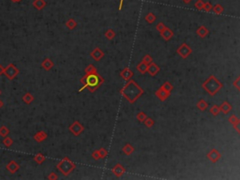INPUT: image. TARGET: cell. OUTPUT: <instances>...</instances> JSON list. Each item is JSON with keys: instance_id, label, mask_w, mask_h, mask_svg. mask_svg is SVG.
I'll return each mask as SVG.
<instances>
[{"instance_id": "1", "label": "cell", "mask_w": 240, "mask_h": 180, "mask_svg": "<svg viewBox=\"0 0 240 180\" xmlns=\"http://www.w3.org/2000/svg\"><path fill=\"white\" fill-rule=\"evenodd\" d=\"M120 94H121V96L124 97L130 103L132 104L143 95L144 90L136 84L135 81L131 79L128 81V83L121 89H120Z\"/></svg>"}, {"instance_id": "2", "label": "cell", "mask_w": 240, "mask_h": 180, "mask_svg": "<svg viewBox=\"0 0 240 180\" xmlns=\"http://www.w3.org/2000/svg\"><path fill=\"white\" fill-rule=\"evenodd\" d=\"M80 82L82 84V87L79 89V92H82L84 89H88L89 92L94 93L104 83V79L96 72L92 74H84L80 79Z\"/></svg>"}, {"instance_id": "3", "label": "cell", "mask_w": 240, "mask_h": 180, "mask_svg": "<svg viewBox=\"0 0 240 180\" xmlns=\"http://www.w3.org/2000/svg\"><path fill=\"white\" fill-rule=\"evenodd\" d=\"M222 84L214 75H210L207 81L202 84V87L207 91L210 96H215L216 94L222 88Z\"/></svg>"}, {"instance_id": "4", "label": "cell", "mask_w": 240, "mask_h": 180, "mask_svg": "<svg viewBox=\"0 0 240 180\" xmlns=\"http://www.w3.org/2000/svg\"><path fill=\"white\" fill-rule=\"evenodd\" d=\"M76 165L73 161H71L68 158H64L60 160V162L57 164L56 168L64 176H67L70 175L72 171L75 169Z\"/></svg>"}, {"instance_id": "5", "label": "cell", "mask_w": 240, "mask_h": 180, "mask_svg": "<svg viewBox=\"0 0 240 180\" xmlns=\"http://www.w3.org/2000/svg\"><path fill=\"white\" fill-rule=\"evenodd\" d=\"M19 73H20L19 68L12 63L8 64L6 68H4V73L3 74L7 77L8 80H11V81L13 80Z\"/></svg>"}, {"instance_id": "6", "label": "cell", "mask_w": 240, "mask_h": 180, "mask_svg": "<svg viewBox=\"0 0 240 180\" xmlns=\"http://www.w3.org/2000/svg\"><path fill=\"white\" fill-rule=\"evenodd\" d=\"M176 53L180 55V57H182L183 59H186L192 53V49L184 42V43H182L176 49Z\"/></svg>"}, {"instance_id": "7", "label": "cell", "mask_w": 240, "mask_h": 180, "mask_svg": "<svg viewBox=\"0 0 240 180\" xmlns=\"http://www.w3.org/2000/svg\"><path fill=\"white\" fill-rule=\"evenodd\" d=\"M68 130H70V131L73 134V135H75V136H79L83 131H84V126L79 122V121H74L71 126H70V128H68Z\"/></svg>"}, {"instance_id": "8", "label": "cell", "mask_w": 240, "mask_h": 180, "mask_svg": "<svg viewBox=\"0 0 240 180\" xmlns=\"http://www.w3.org/2000/svg\"><path fill=\"white\" fill-rule=\"evenodd\" d=\"M207 159L212 162V163H216L219 160V159L221 158V154L217 150V149H211L207 154Z\"/></svg>"}, {"instance_id": "9", "label": "cell", "mask_w": 240, "mask_h": 180, "mask_svg": "<svg viewBox=\"0 0 240 180\" xmlns=\"http://www.w3.org/2000/svg\"><path fill=\"white\" fill-rule=\"evenodd\" d=\"M171 95V92H168L164 90L162 87H159L157 91H155V96L160 100V101H165Z\"/></svg>"}, {"instance_id": "10", "label": "cell", "mask_w": 240, "mask_h": 180, "mask_svg": "<svg viewBox=\"0 0 240 180\" xmlns=\"http://www.w3.org/2000/svg\"><path fill=\"white\" fill-rule=\"evenodd\" d=\"M125 172H126V170H125L124 166L122 164H120V163H116L112 168V173L116 177H121L125 174Z\"/></svg>"}, {"instance_id": "11", "label": "cell", "mask_w": 240, "mask_h": 180, "mask_svg": "<svg viewBox=\"0 0 240 180\" xmlns=\"http://www.w3.org/2000/svg\"><path fill=\"white\" fill-rule=\"evenodd\" d=\"M90 56L95 60V61H99V60L104 56V53L100 48L96 47L92 52L90 53Z\"/></svg>"}, {"instance_id": "12", "label": "cell", "mask_w": 240, "mask_h": 180, "mask_svg": "<svg viewBox=\"0 0 240 180\" xmlns=\"http://www.w3.org/2000/svg\"><path fill=\"white\" fill-rule=\"evenodd\" d=\"M132 76H133V71L130 68H124L123 70L120 71V77L127 82L128 80H131L132 78Z\"/></svg>"}, {"instance_id": "13", "label": "cell", "mask_w": 240, "mask_h": 180, "mask_svg": "<svg viewBox=\"0 0 240 180\" xmlns=\"http://www.w3.org/2000/svg\"><path fill=\"white\" fill-rule=\"evenodd\" d=\"M159 35L165 41H168V40H170L171 39L174 37V31L166 27L164 30H162L161 32H159Z\"/></svg>"}, {"instance_id": "14", "label": "cell", "mask_w": 240, "mask_h": 180, "mask_svg": "<svg viewBox=\"0 0 240 180\" xmlns=\"http://www.w3.org/2000/svg\"><path fill=\"white\" fill-rule=\"evenodd\" d=\"M19 168H20L19 164L17 163L15 160H11L6 166V169L8 170V172H10L11 174H15L17 171L19 170Z\"/></svg>"}, {"instance_id": "15", "label": "cell", "mask_w": 240, "mask_h": 180, "mask_svg": "<svg viewBox=\"0 0 240 180\" xmlns=\"http://www.w3.org/2000/svg\"><path fill=\"white\" fill-rule=\"evenodd\" d=\"M159 71V67L156 64V63H150L147 67V72L149 73L150 76L154 77V76H156Z\"/></svg>"}, {"instance_id": "16", "label": "cell", "mask_w": 240, "mask_h": 180, "mask_svg": "<svg viewBox=\"0 0 240 180\" xmlns=\"http://www.w3.org/2000/svg\"><path fill=\"white\" fill-rule=\"evenodd\" d=\"M208 33H209V30L207 27H205L204 24L200 25V27L197 28V30H196L197 36L200 37L201 39H204L205 37L208 35Z\"/></svg>"}, {"instance_id": "17", "label": "cell", "mask_w": 240, "mask_h": 180, "mask_svg": "<svg viewBox=\"0 0 240 180\" xmlns=\"http://www.w3.org/2000/svg\"><path fill=\"white\" fill-rule=\"evenodd\" d=\"M219 107L220 112H221L222 114H224V115H227V114L230 112V111H232V109H233L232 105H231L227 100H224V101L221 103V105L219 106Z\"/></svg>"}, {"instance_id": "18", "label": "cell", "mask_w": 240, "mask_h": 180, "mask_svg": "<svg viewBox=\"0 0 240 180\" xmlns=\"http://www.w3.org/2000/svg\"><path fill=\"white\" fill-rule=\"evenodd\" d=\"M47 133L45 132V131H38L35 135H34V140H35L37 143H42L43 142L44 140H46V138H47Z\"/></svg>"}, {"instance_id": "19", "label": "cell", "mask_w": 240, "mask_h": 180, "mask_svg": "<svg viewBox=\"0 0 240 180\" xmlns=\"http://www.w3.org/2000/svg\"><path fill=\"white\" fill-rule=\"evenodd\" d=\"M53 67H54V62L50 58H45L43 61L41 62V68L46 71H51L53 68Z\"/></svg>"}, {"instance_id": "20", "label": "cell", "mask_w": 240, "mask_h": 180, "mask_svg": "<svg viewBox=\"0 0 240 180\" xmlns=\"http://www.w3.org/2000/svg\"><path fill=\"white\" fill-rule=\"evenodd\" d=\"M32 5L36 10L41 11V10H43L44 7L46 6V2H45V0H34Z\"/></svg>"}, {"instance_id": "21", "label": "cell", "mask_w": 240, "mask_h": 180, "mask_svg": "<svg viewBox=\"0 0 240 180\" xmlns=\"http://www.w3.org/2000/svg\"><path fill=\"white\" fill-rule=\"evenodd\" d=\"M147 67L148 65L147 63H144V61H141L139 64H137L136 66V70L138 72H140L141 74H144L147 72Z\"/></svg>"}, {"instance_id": "22", "label": "cell", "mask_w": 240, "mask_h": 180, "mask_svg": "<svg viewBox=\"0 0 240 180\" xmlns=\"http://www.w3.org/2000/svg\"><path fill=\"white\" fill-rule=\"evenodd\" d=\"M122 152L125 154L126 156H131V154L134 152V147L131 144H126L122 147Z\"/></svg>"}, {"instance_id": "23", "label": "cell", "mask_w": 240, "mask_h": 180, "mask_svg": "<svg viewBox=\"0 0 240 180\" xmlns=\"http://www.w3.org/2000/svg\"><path fill=\"white\" fill-rule=\"evenodd\" d=\"M22 99H23V101L24 102L25 104H30L31 102H33L34 99H35V98H34V96L32 95V94H30L28 92L25 93Z\"/></svg>"}, {"instance_id": "24", "label": "cell", "mask_w": 240, "mask_h": 180, "mask_svg": "<svg viewBox=\"0 0 240 180\" xmlns=\"http://www.w3.org/2000/svg\"><path fill=\"white\" fill-rule=\"evenodd\" d=\"M196 106H197V108H198L200 111H202V112H204V111H205L207 109V107H208V103L207 101H205L204 99H201L198 102H197V104H196Z\"/></svg>"}, {"instance_id": "25", "label": "cell", "mask_w": 240, "mask_h": 180, "mask_svg": "<svg viewBox=\"0 0 240 180\" xmlns=\"http://www.w3.org/2000/svg\"><path fill=\"white\" fill-rule=\"evenodd\" d=\"M66 27L70 29V30H73L76 27H77V22L74 20V19H72V18H71V19H68L67 22H66Z\"/></svg>"}, {"instance_id": "26", "label": "cell", "mask_w": 240, "mask_h": 180, "mask_svg": "<svg viewBox=\"0 0 240 180\" xmlns=\"http://www.w3.org/2000/svg\"><path fill=\"white\" fill-rule=\"evenodd\" d=\"M144 20L147 21V23H148V24H153L154 22L156 21V16H155V14L152 13V12H148L147 15H145Z\"/></svg>"}, {"instance_id": "27", "label": "cell", "mask_w": 240, "mask_h": 180, "mask_svg": "<svg viewBox=\"0 0 240 180\" xmlns=\"http://www.w3.org/2000/svg\"><path fill=\"white\" fill-rule=\"evenodd\" d=\"M84 72H85V74H92V73H96L98 71H97V68L95 66L92 65V64H89L87 68H84Z\"/></svg>"}, {"instance_id": "28", "label": "cell", "mask_w": 240, "mask_h": 180, "mask_svg": "<svg viewBox=\"0 0 240 180\" xmlns=\"http://www.w3.org/2000/svg\"><path fill=\"white\" fill-rule=\"evenodd\" d=\"M209 112L210 114L213 115V116H217L219 115V114L220 113V110H219V107L218 105H215L214 104L213 106H211V108L209 109Z\"/></svg>"}, {"instance_id": "29", "label": "cell", "mask_w": 240, "mask_h": 180, "mask_svg": "<svg viewBox=\"0 0 240 180\" xmlns=\"http://www.w3.org/2000/svg\"><path fill=\"white\" fill-rule=\"evenodd\" d=\"M34 160H35L38 164H41L42 162L45 160V156L42 155L41 153H38L37 155H35V157H34Z\"/></svg>"}, {"instance_id": "30", "label": "cell", "mask_w": 240, "mask_h": 180, "mask_svg": "<svg viewBox=\"0 0 240 180\" xmlns=\"http://www.w3.org/2000/svg\"><path fill=\"white\" fill-rule=\"evenodd\" d=\"M2 143H3V144L5 145L6 147H11L12 145V144H13V140L11 138L10 136H6V137H4Z\"/></svg>"}, {"instance_id": "31", "label": "cell", "mask_w": 240, "mask_h": 180, "mask_svg": "<svg viewBox=\"0 0 240 180\" xmlns=\"http://www.w3.org/2000/svg\"><path fill=\"white\" fill-rule=\"evenodd\" d=\"M104 36H105V38H106L107 39L111 40V39H113L115 37V31H114L113 29H108V30L105 31Z\"/></svg>"}, {"instance_id": "32", "label": "cell", "mask_w": 240, "mask_h": 180, "mask_svg": "<svg viewBox=\"0 0 240 180\" xmlns=\"http://www.w3.org/2000/svg\"><path fill=\"white\" fill-rule=\"evenodd\" d=\"M212 11H214V13H216V14H221L222 12H223V7L219 4H217L212 8Z\"/></svg>"}, {"instance_id": "33", "label": "cell", "mask_w": 240, "mask_h": 180, "mask_svg": "<svg viewBox=\"0 0 240 180\" xmlns=\"http://www.w3.org/2000/svg\"><path fill=\"white\" fill-rule=\"evenodd\" d=\"M147 114H144V112H139L138 114L136 115V119L141 123H144V121L147 119Z\"/></svg>"}, {"instance_id": "34", "label": "cell", "mask_w": 240, "mask_h": 180, "mask_svg": "<svg viewBox=\"0 0 240 180\" xmlns=\"http://www.w3.org/2000/svg\"><path fill=\"white\" fill-rule=\"evenodd\" d=\"M8 133H10V130H8L6 126H1V127H0V136L4 138V137L8 135Z\"/></svg>"}, {"instance_id": "35", "label": "cell", "mask_w": 240, "mask_h": 180, "mask_svg": "<svg viewBox=\"0 0 240 180\" xmlns=\"http://www.w3.org/2000/svg\"><path fill=\"white\" fill-rule=\"evenodd\" d=\"M144 126L147 127V128H151L154 126V124H155V122H154V120H153L152 118H150V117H147V119H145L144 121Z\"/></svg>"}, {"instance_id": "36", "label": "cell", "mask_w": 240, "mask_h": 180, "mask_svg": "<svg viewBox=\"0 0 240 180\" xmlns=\"http://www.w3.org/2000/svg\"><path fill=\"white\" fill-rule=\"evenodd\" d=\"M160 87H162L164 90H166V91H168V92H171V91H172V90L174 89L173 84H171V83H169V82H165L163 84L161 85Z\"/></svg>"}, {"instance_id": "37", "label": "cell", "mask_w": 240, "mask_h": 180, "mask_svg": "<svg viewBox=\"0 0 240 180\" xmlns=\"http://www.w3.org/2000/svg\"><path fill=\"white\" fill-rule=\"evenodd\" d=\"M212 8H213V6L211 5V3L210 2H207V3L204 4L203 11H204L205 12H209V11H212Z\"/></svg>"}, {"instance_id": "38", "label": "cell", "mask_w": 240, "mask_h": 180, "mask_svg": "<svg viewBox=\"0 0 240 180\" xmlns=\"http://www.w3.org/2000/svg\"><path fill=\"white\" fill-rule=\"evenodd\" d=\"M204 4V3L203 2V0H197V1L195 2V4H194V7H195L198 11H203Z\"/></svg>"}, {"instance_id": "39", "label": "cell", "mask_w": 240, "mask_h": 180, "mask_svg": "<svg viewBox=\"0 0 240 180\" xmlns=\"http://www.w3.org/2000/svg\"><path fill=\"white\" fill-rule=\"evenodd\" d=\"M142 61H144V63H147V65H149L150 63H152V62H153V59H152V57H151V55H145L143 57Z\"/></svg>"}, {"instance_id": "40", "label": "cell", "mask_w": 240, "mask_h": 180, "mask_svg": "<svg viewBox=\"0 0 240 180\" xmlns=\"http://www.w3.org/2000/svg\"><path fill=\"white\" fill-rule=\"evenodd\" d=\"M98 150H99V153L100 159H104L105 157H107V155H108V151H107L105 148L101 147V148H99V149H98Z\"/></svg>"}, {"instance_id": "41", "label": "cell", "mask_w": 240, "mask_h": 180, "mask_svg": "<svg viewBox=\"0 0 240 180\" xmlns=\"http://www.w3.org/2000/svg\"><path fill=\"white\" fill-rule=\"evenodd\" d=\"M228 121H229V123H231V124H232V125L234 126L235 124H236V123H237V121H238V118L236 117V115H230V117L228 118Z\"/></svg>"}, {"instance_id": "42", "label": "cell", "mask_w": 240, "mask_h": 180, "mask_svg": "<svg viewBox=\"0 0 240 180\" xmlns=\"http://www.w3.org/2000/svg\"><path fill=\"white\" fill-rule=\"evenodd\" d=\"M233 85H234V87L236 88L239 92H240V75L237 77V78L234 81L233 83Z\"/></svg>"}, {"instance_id": "43", "label": "cell", "mask_w": 240, "mask_h": 180, "mask_svg": "<svg viewBox=\"0 0 240 180\" xmlns=\"http://www.w3.org/2000/svg\"><path fill=\"white\" fill-rule=\"evenodd\" d=\"M91 157H92V159H94L95 160H99V159H100V156H99V150H95V151H93V152H92V154H91Z\"/></svg>"}, {"instance_id": "44", "label": "cell", "mask_w": 240, "mask_h": 180, "mask_svg": "<svg viewBox=\"0 0 240 180\" xmlns=\"http://www.w3.org/2000/svg\"><path fill=\"white\" fill-rule=\"evenodd\" d=\"M165 27H166V25L163 24V23H159V24H157V25H156V29L159 31V32H161L162 30H164L165 29Z\"/></svg>"}, {"instance_id": "45", "label": "cell", "mask_w": 240, "mask_h": 180, "mask_svg": "<svg viewBox=\"0 0 240 180\" xmlns=\"http://www.w3.org/2000/svg\"><path fill=\"white\" fill-rule=\"evenodd\" d=\"M47 178L49 179V180H56L57 178H58V176H57V175L55 174V173H50L49 174V175L47 176Z\"/></svg>"}, {"instance_id": "46", "label": "cell", "mask_w": 240, "mask_h": 180, "mask_svg": "<svg viewBox=\"0 0 240 180\" xmlns=\"http://www.w3.org/2000/svg\"><path fill=\"white\" fill-rule=\"evenodd\" d=\"M233 127H234V128H235V131H236L239 133V135H240V118L238 119L237 123H236V124H235Z\"/></svg>"}, {"instance_id": "47", "label": "cell", "mask_w": 240, "mask_h": 180, "mask_svg": "<svg viewBox=\"0 0 240 180\" xmlns=\"http://www.w3.org/2000/svg\"><path fill=\"white\" fill-rule=\"evenodd\" d=\"M123 1L124 0H120V3H119V7H118V10L121 11L122 10V6H123Z\"/></svg>"}, {"instance_id": "48", "label": "cell", "mask_w": 240, "mask_h": 180, "mask_svg": "<svg viewBox=\"0 0 240 180\" xmlns=\"http://www.w3.org/2000/svg\"><path fill=\"white\" fill-rule=\"evenodd\" d=\"M3 73H4V68L1 64H0V75L3 74Z\"/></svg>"}, {"instance_id": "49", "label": "cell", "mask_w": 240, "mask_h": 180, "mask_svg": "<svg viewBox=\"0 0 240 180\" xmlns=\"http://www.w3.org/2000/svg\"><path fill=\"white\" fill-rule=\"evenodd\" d=\"M182 1H183L185 4H188V3H191V1H192V0H182Z\"/></svg>"}, {"instance_id": "50", "label": "cell", "mask_w": 240, "mask_h": 180, "mask_svg": "<svg viewBox=\"0 0 240 180\" xmlns=\"http://www.w3.org/2000/svg\"><path fill=\"white\" fill-rule=\"evenodd\" d=\"M11 2H13V3H18V2H21L22 0H11Z\"/></svg>"}, {"instance_id": "51", "label": "cell", "mask_w": 240, "mask_h": 180, "mask_svg": "<svg viewBox=\"0 0 240 180\" xmlns=\"http://www.w3.org/2000/svg\"><path fill=\"white\" fill-rule=\"evenodd\" d=\"M3 106H4V103H3V101H2L1 99H0V109H1V108H2Z\"/></svg>"}, {"instance_id": "52", "label": "cell", "mask_w": 240, "mask_h": 180, "mask_svg": "<svg viewBox=\"0 0 240 180\" xmlns=\"http://www.w3.org/2000/svg\"><path fill=\"white\" fill-rule=\"evenodd\" d=\"M0 95H1V91H0Z\"/></svg>"}]
</instances>
